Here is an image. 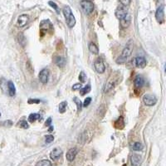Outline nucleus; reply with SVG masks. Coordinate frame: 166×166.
<instances>
[{"label":"nucleus","instance_id":"10","mask_svg":"<svg viewBox=\"0 0 166 166\" xmlns=\"http://www.w3.org/2000/svg\"><path fill=\"white\" fill-rule=\"evenodd\" d=\"M28 20H29L28 15H27V14L20 15V16L17 17V25L20 27H24L25 25L28 23Z\"/></svg>","mask_w":166,"mask_h":166},{"label":"nucleus","instance_id":"26","mask_svg":"<svg viewBox=\"0 0 166 166\" xmlns=\"http://www.w3.org/2000/svg\"><path fill=\"white\" fill-rule=\"evenodd\" d=\"M143 145L140 143V142H135V143H134L132 145V149L134 150H136V151H139V150H141V149H143Z\"/></svg>","mask_w":166,"mask_h":166},{"label":"nucleus","instance_id":"4","mask_svg":"<svg viewBox=\"0 0 166 166\" xmlns=\"http://www.w3.org/2000/svg\"><path fill=\"white\" fill-rule=\"evenodd\" d=\"M143 102L148 106H153L157 103V98L152 94H146L143 96Z\"/></svg>","mask_w":166,"mask_h":166},{"label":"nucleus","instance_id":"36","mask_svg":"<svg viewBox=\"0 0 166 166\" xmlns=\"http://www.w3.org/2000/svg\"><path fill=\"white\" fill-rule=\"evenodd\" d=\"M50 126H51V127H50L49 131H52V130H53L54 128H53V126H52V125H50Z\"/></svg>","mask_w":166,"mask_h":166},{"label":"nucleus","instance_id":"23","mask_svg":"<svg viewBox=\"0 0 166 166\" xmlns=\"http://www.w3.org/2000/svg\"><path fill=\"white\" fill-rule=\"evenodd\" d=\"M73 101H74L75 103H76V105L77 111L80 112V111L82 110V103L81 100H79L77 97H74V98H73Z\"/></svg>","mask_w":166,"mask_h":166},{"label":"nucleus","instance_id":"18","mask_svg":"<svg viewBox=\"0 0 166 166\" xmlns=\"http://www.w3.org/2000/svg\"><path fill=\"white\" fill-rule=\"evenodd\" d=\"M55 63L59 67L62 68L66 65V59L64 58H62V57H57V58H55Z\"/></svg>","mask_w":166,"mask_h":166},{"label":"nucleus","instance_id":"17","mask_svg":"<svg viewBox=\"0 0 166 166\" xmlns=\"http://www.w3.org/2000/svg\"><path fill=\"white\" fill-rule=\"evenodd\" d=\"M131 161L133 166H138L141 164V156L139 155H133L131 158Z\"/></svg>","mask_w":166,"mask_h":166},{"label":"nucleus","instance_id":"16","mask_svg":"<svg viewBox=\"0 0 166 166\" xmlns=\"http://www.w3.org/2000/svg\"><path fill=\"white\" fill-rule=\"evenodd\" d=\"M131 16H130V14L128 13L126 17H125L123 19H121L120 20V25H121V27H128L130 24H131Z\"/></svg>","mask_w":166,"mask_h":166},{"label":"nucleus","instance_id":"6","mask_svg":"<svg viewBox=\"0 0 166 166\" xmlns=\"http://www.w3.org/2000/svg\"><path fill=\"white\" fill-rule=\"evenodd\" d=\"M94 66H95L96 71L98 73H100V74L103 73V72L106 71L105 63H104V62L102 61L101 58H97V59L95 61V62H94Z\"/></svg>","mask_w":166,"mask_h":166},{"label":"nucleus","instance_id":"2","mask_svg":"<svg viewBox=\"0 0 166 166\" xmlns=\"http://www.w3.org/2000/svg\"><path fill=\"white\" fill-rule=\"evenodd\" d=\"M62 12H63V14H64V17L66 18V22L67 26L72 28L76 24V18H75L74 15L72 13V11L71 8L69 6H66L64 7L63 9H62Z\"/></svg>","mask_w":166,"mask_h":166},{"label":"nucleus","instance_id":"11","mask_svg":"<svg viewBox=\"0 0 166 166\" xmlns=\"http://www.w3.org/2000/svg\"><path fill=\"white\" fill-rule=\"evenodd\" d=\"M135 64L139 68H144L147 64V61L143 57H137L135 59Z\"/></svg>","mask_w":166,"mask_h":166},{"label":"nucleus","instance_id":"5","mask_svg":"<svg viewBox=\"0 0 166 166\" xmlns=\"http://www.w3.org/2000/svg\"><path fill=\"white\" fill-rule=\"evenodd\" d=\"M115 14H116V17L118 19H120V20L123 19L125 17H126V15L128 14L127 7H125L123 5H120L116 10Z\"/></svg>","mask_w":166,"mask_h":166},{"label":"nucleus","instance_id":"24","mask_svg":"<svg viewBox=\"0 0 166 166\" xmlns=\"http://www.w3.org/2000/svg\"><path fill=\"white\" fill-rule=\"evenodd\" d=\"M91 90V87L90 85H86V86H84L83 88H82L81 90H80V93H81V95L82 96H84L85 94H87V93H89Z\"/></svg>","mask_w":166,"mask_h":166},{"label":"nucleus","instance_id":"29","mask_svg":"<svg viewBox=\"0 0 166 166\" xmlns=\"http://www.w3.org/2000/svg\"><path fill=\"white\" fill-rule=\"evenodd\" d=\"M79 80L81 81V82H85L86 81V75L85 74V72H81L79 74Z\"/></svg>","mask_w":166,"mask_h":166},{"label":"nucleus","instance_id":"31","mask_svg":"<svg viewBox=\"0 0 166 166\" xmlns=\"http://www.w3.org/2000/svg\"><path fill=\"white\" fill-rule=\"evenodd\" d=\"M42 100L40 99H29L27 100V103L28 104H38V103H41Z\"/></svg>","mask_w":166,"mask_h":166},{"label":"nucleus","instance_id":"30","mask_svg":"<svg viewBox=\"0 0 166 166\" xmlns=\"http://www.w3.org/2000/svg\"><path fill=\"white\" fill-rule=\"evenodd\" d=\"M53 141H54L53 135H48L45 136V141H46V143L49 144V143H52Z\"/></svg>","mask_w":166,"mask_h":166},{"label":"nucleus","instance_id":"7","mask_svg":"<svg viewBox=\"0 0 166 166\" xmlns=\"http://www.w3.org/2000/svg\"><path fill=\"white\" fill-rule=\"evenodd\" d=\"M50 76V72L48 69H42L40 73L38 75V78L39 81L41 82L42 84H47L48 82Z\"/></svg>","mask_w":166,"mask_h":166},{"label":"nucleus","instance_id":"22","mask_svg":"<svg viewBox=\"0 0 166 166\" xmlns=\"http://www.w3.org/2000/svg\"><path fill=\"white\" fill-rule=\"evenodd\" d=\"M66 106H67L66 101H62V102H61V103L59 104V106H58V110H59V112L62 113V114L65 113V111H66Z\"/></svg>","mask_w":166,"mask_h":166},{"label":"nucleus","instance_id":"25","mask_svg":"<svg viewBox=\"0 0 166 166\" xmlns=\"http://www.w3.org/2000/svg\"><path fill=\"white\" fill-rule=\"evenodd\" d=\"M36 166H52V164L48 159H42L41 161H39Z\"/></svg>","mask_w":166,"mask_h":166},{"label":"nucleus","instance_id":"14","mask_svg":"<svg viewBox=\"0 0 166 166\" xmlns=\"http://www.w3.org/2000/svg\"><path fill=\"white\" fill-rule=\"evenodd\" d=\"M134 84H135V86L136 88H141V87L144 86V84H145V80H144V78H143L141 76L138 75V76H136L135 78Z\"/></svg>","mask_w":166,"mask_h":166},{"label":"nucleus","instance_id":"1","mask_svg":"<svg viewBox=\"0 0 166 166\" xmlns=\"http://www.w3.org/2000/svg\"><path fill=\"white\" fill-rule=\"evenodd\" d=\"M133 51V44L131 43V42H130L125 48L120 56L117 58L116 60V62L118 64H123L125 62H126V61L128 60V58L131 57V53H132Z\"/></svg>","mask_w":166,"mask_h":166},{"label":"nucleus","instance_id":"8","mask_svg":"<svg viewBox=\"0 0 166 166\" xmlns=\"http://www.w3.org/2000/svg\"><path fill=\"white\" fill-rule=\"evenodd\" d=\"M164 9H165L164 5H161L157 8V10L155 12V18H156L158 23H162L165 21V11H164Z\"/></svg>","mask_w":166,"mask_h":166},{"label":"nucleus","instance_id":"28","mask_svg":"<svg viewBox=\"0 0 166 166\" xmlns=\"http://www.w3.org/2000/svg\"><path fill=\"white\" fill-rule=\"evenodd\" d=\"M18 125H19V127L23 128V129H28V128H29V125H28L27 122L26 120H21V121L18 123Z\"/></svg>","mask_w":166,"mask_h":166},{"label":"nucleus","instance_id":"37","mask_svg":"<svg viewBox=\"0 0 166 166\" xmlns=\"http://www.w3.org/2000/svg\"><path fill=\"white\" fill-rule=\"evenodd\" d=\"M0 116H1V114H0Z\"/></svg>","mask_w":166,"mask_h":166},{"label":"nucleus","instance_id":"3","mask_svg":"<svg viewBox=\"0 0 166 166\" xmlns=\"http://www.w3.org/2000/svg\"><path fill=\"white\" fill-rule=\"evenodd\" d=\"M80 5L86 14H90L94 10V4L91 1H81Z\"/></svg>","mask_w":166,"mask_h":166},{"label":"nucleus","instance_id":"19","mask_svg":"<svg viewBox=\"0 0 166 166\" xmlns=\"http://www.w3.org/2000/svg\"><path fill=\"white\" fill-rule=\"evenodd\" d=\"M124 119H123V117L120 116V118H118V120L115 122V127H116V129H122V128H124Z\"/></svg>","mask_w":166,"mask_h":166},{"label":"nucleus","instance_id":"35","mask_svg":"<svg viewBox=\"0 0 166 166\" xmlns=\"http://www.w3.org/2000/svg\"><path fill=\"white\" fill-rule=\"evenodd\" d=\"M51 123H52V118L49 117L47 120H46V122H45V126H50L51 125Z\"/></svg>","mask_w":166,"mask_h":166},{"label":"nucleus","instance_id":"20","mask_svg":"<svg viewBox=\"0 0 166 166\" xmlns=\"http://www.w3.org/2000/svg\"><path fill=\"white\" fill-rule=\"evenodd\" d=\"M88 48H89V51L91 52V53H93V54H98L99 53V48H98V47L95 43H93V42H91L89 44Z\"/></svg>","mask_w":166,"mask_h":166},{"label":"nucleus","instance_id":"12","mask_svg":"<svg viewBox=\"0 0 166 166\" xmlns=\"http://www.w3.org/2000/svg\"><path fill=\"white\" fill-rule=\"evenodd\" d=\"M76 155H77V149H76V148L70 149L68 151H67V153H66V159H67L69 162H72V161H73L75 159V158L76 156Z\"/></svg>","mask_w":166,"mask_h":166},{"label":"nucleus","instance_id":"27","mask_svg":"<svg viewBox=\"0 0 166 166\" xmlns=\"http://www.w3.org/2000/svg\"><path fill=\"white\" fill-rule=\"evenodd\" d=\"M48 4H49L50 6L52 7V8H54L55 10H56V12L58 13V14H59L60 13V9H59V8H58V6L56 4V3H54V2H52V1H50V2H48Z\"/></svg>","mask_w":166,"mask_h":166},{"label":"nucleus","instance_id":"13","mask_svg":"<svg viewBox=\"0 0 166 166\" xmlns=\"http://www.w3.org/2000/svg\"><path fill=\"white\" fill-rule=\"evenodd\" d=\"M52 25L50 23L49 20H44L42 21L41 23H40V29L41 31H48L49 29H52Z\"/></svg>","mask_w":166,"mask_h":166},{"label":"nucleus","instance_id":"33","mask_svg":"<svg viewBox=\"0 0 166 166\" xmlns=\"http://www.w3.org/2000/svg\"><path fill=\"white\" fill-rule=\"evenodd\" d=\"M82 84H81V83H76V84L73 85V86H72V90H73V91L81 90V89L82 88Z\"/></svg>","mask_w":166,"mask_h":166},{"label":"nucleus","instance_id":"32","mask_svg":"<svg viewBox=\"0 0 166 166\" xmlns=\"http://www.w3.org/2000/svg\"><path fill=\"white\" fill-rule=\"evenodd\" d=\"M91 97H87V98H86L85 100H84V102H83V106H84V107H87V106L91 104Z\"/></svg>","mask_w":166,"mask_h":166},{"label":"nucleus","instance_id":"34","mask_svg":"<svg viewBox=\"0 0 166 166\" xmlns=\"http://www.w3.org/2000/svg\"><path fill=\"white\" fill-rule=\"evenodd\" d=\"M130 3H131V1H120V4L123 5L125 7H128Z\"/></svg>","mask_w":166,"mask_h":166},{"label":"nucleus","instance_id":"21","mask_svg":"<svg viewBox=\"0 0 166 166\" xmlns=\"http://www.w3.org/2000/svg\"><path fill=\"white\" fill-rule=\"evenodd\" d=\"M42 116H40V114H37V113H33V114H31V115H29L28 116V121L29 122H34V121H36L37 120H39V119H41Z\"/></svg>","mask_w":166,"mask_h":166},{"label":"nucleus","instance_id":"15","mask_svg":"<svg viewBox=\"0 0 166 166\" xmlns=\"http://www.w3.org/2000/svg\"><path fill=\"white\" fill-rule=\"evenodd\" d=\"M8 95L10 96H14L16 95V88L14 86V84L13 82L9 81L8 82Z\"/></svg>","mask_w":166,"mask_h":166},{"label":"nucleus","instance_id":"9","mask_svg":"<svg viewBox=\"0 0 166 166\" xmlns=\"http://www.w3.org/2000/svg\"><path fill=\"white\" fill-rule=\"evenodd\" d=\"M62 150L60 148H55L52 150L50 154V157L52 160H57L62 156Z\"/></svg>","mask_w":166,"mask_h":166}]
</instances>
